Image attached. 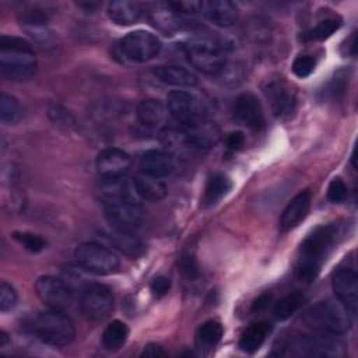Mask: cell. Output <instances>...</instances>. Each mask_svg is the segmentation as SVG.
<instances>
[{"instance_id":"6da1fadb","label":"cell","mask_w":358,"mask_h":358,"mask_svg":"<svg viewBox=\"0 0 358 358\" xmlns=\"http://www.w3.org/2000/svg\"><path fill=\"white\" fill-rule=\"evenodd\" d=\"M337 225L327 224L315 228L302 241L296 260V274L301 281L312 282L317 277L323 262L337 242Z\"/></svg>"},{"instance_id":"7a4b0ae2","label":"cell","mask_w":358,"mask_h":358,"mask_svg":"<svg viewBox=\"0 0 358 358\" xmlns=\"http://www.w3.org/2000/svg\"><path fill=\"white\" fill-rule=\"evenodd\" d=\"M36 57L32 46L17 36L0 38V70L11 81H28L36 73Z\"/></svg>"},{"instance_id":"3957f363","label":"cell","mask_w":358,"mask_h":358,"mask_svg":"<svg viewBox=\"0 0 358 358\" xmlns=\"http://www.w3.org/2000/svg\"><path fill=\"white\" fill-rule=\"evenodd\" d=\"M303 322L319 333L343 336L351 329L350 312L340 301H320L303 313Z\"/></svg>"},{"instance_id":"277c9868","label":"cell","mask_w":358,"mask_h":358,"mask_svg":"<svg viewBox=\"0 0 358 358\" xmlns=\"http://www.w3.org/2000/svg\"><path fill=\"white\" fill-rule=\"evenodd\" d=\"M32 329L42 343L53 347H64L76 337L74 323L63 310L41 312L35 317Z\"/></svg>"},{"instance_id":"5b68a950","label":"cell","mask_w":358,"mask_h":358,"mask_svg":"<svg viewBox=\"0 0 358 358\" xmlns=\"http://www.w3.org/2000/svg\"><path fill=\"white\" fill-rule=\"evenodd\" d=\"M166 108L169 115L185 129L196 127L208 120L206 103L194 94L176 90L166 95Z\"/></svg>"},{"instance_id":"8992f818","label":"cell","mask_w":358,"mask_h":358,"mask_svg":"<svg viewBox=\"0 0 358 358\" xmlns=\"http://www.w3.org/2000/svg\"><path fill=\"white\" fill-rule=\"evenodd\" d=\"M183 50L189 63L207 76L217 77L228 62L224 48L207 39H192L183 45Z\"/></svg>"},{"instance_id":"52a82bcc","label":"cell","mask_w":358,"mask_h":358,"mask_svg":"<svg viewBox=\"0 0 358 358\" xmlns=\"http://www.w3.org/2000/svg\"><path fill=\"white\" fill-rule=\"evenodd\" d=\"M77 263L96 275H108L119 268V257L106 246L96 242H84L74 252Z\"/></svg>"},{"instance_id":"ba28073f","label":"cell","mask_w":358,"mask_h":358,"mask_svg":"<svg viewBox=\"0 0 358 358\" xmlns=\"http://www.w3.org/2000/svg\"><path fill=\"white\" fill-rule=\"evenodd\" d=\"M103 215L108 224L119 232H134L141 227L144 220L140 204L123 199L103 200Z\"/></svg>"},{"instance_id":"9c48e42d","label":"cell","mask_w":358,"mask_h":358,"mask_svg":"<svg viewBox=\"0 0 358 358\" xmlns=\"http://www.w3.org/2000/svg\"><path fill=\"white\" fill-rule=\"evenodd\" d=\"M263 94L277 119L288 120L292 117L296 109V91L285 78H267L263 85Z\"/></svg>"},{"instance_id":"30bf717a","label":"cell","mask_w":358,"mask_h":358,"mask_svg":"<svg viewBox=\"0 0 358 358\" xmlns=\"http://www.w3.org/2000/svg\"><path fill=\"white\" fill-rule=\"evenodd\" d=\"M115 298L112 291L99 282L87 284L80 294L81 313L92 322L105 320L113 310Z\"/></svg>"},{"instance_id":"8fae6325","label":"cell","mask_w":358,"mask_h":358,"mask_svg":"<svg viewBox=\"0 0 358 358\" xmlns=\"http://www.w3.org/2000/svg\"><path fill=\"white\" fill-rule=\"evenodd\" d=\"M161 48L162 45L157 35L143 29L129 32L120 41V49L123 55L129 60L137 63H144L154 59L161 52Z\"/></svg>"},{"instance_id":"7c38bea8","label":"cell","mask_w":358,"mask_h":358,"mask_svg":"<svg viewBox=\"0 0 358 358\" xmlns=\"http://www.w3.org/2000/svg\"><path fill=\"white\" fill-rule=\"evenodd\" d=\"M35 292L41 302L53 310H66L73 301L70 287L53 275H42L35 282Z\"/></svg>"},{"instance_id":"4fadbf2b","label":"cell","mask_w":358,"mask_h":358,"mask_svg":"<svg viewBox=\"0 0 358 358\" xmlns=\"http://www.w3.org/2000/svg\"><path fill=\"white\" fill-rule=\"evenodd\" d=\"M130 164V157L119 148H105L95 159V168L101 180H117L126 178Z\"/></svg>"},{"instance_id":"5bb4252c","label":"cell","mask_w":358,"mask_h":358,"mask_svg":"<svg viewBox=\"0 0 358 358\" xmlns=\"http://www.w3.org/2000/svg\"><path fill=\"white\" fill-rule=\"evenodd\" d=\"M234 120L250 130H260L264 126V113L260 101L250 92L241 94L232 106Z\"/></svg>"},{"instance_id":"9a60e30c","label":"cell","mask_w":358,"mask_h":358,"mask_svg":"<svg viewBox=\"0 0 358 358\" xmlns=\"http://www.w3.org/2000/svg\"><path fill=\"white\" fill-rule=\"evenodd\" d=\"M331 287L341 305L351 313H357L358 306V277L354 268H340L333 274Z\"/></svg>"},{"instance_id":"2e32d148","label":"cell","mask_w":358,"mask_h":358,"mask_svg":"<svg viewBox=\"0 0 358 358\" xmlns=\"http://www.w3.org/2000/svg\"><path fill=\"white\" fill-rule=\"evenodd\" d=\"M145 11L150 22L165 35H172L183 24L180 14L173 8L172 3H151L147 4Z\"/></svg>"},{"instance_id":"e0dca14e","label":"cell","mask_w":358,"mask_h":358,"mask_svg":"<svg viewBox=\"0 0 358 358\" xmlns=\"http://www.w3.org/2000/svg\"><path fill=\"white\" fill-rule=\"evenodd\" d=\"M310 201H312V196L309 190H303L301 193H298L284 208L280 221H278V229L281 234H285L291 229H294L295 227H298L305 217L309 213L310 208Z\"/></svg>"},{"instance_id":"ac0fdd59","label":"cell","mask_w":358,"mask_h":358,"mask_svg":"<svg viewBox=\"0 0 358 358\" xmlns=\"http://www.w3.org/2000/svg\"><path fill=\"white\" fill-rule=\"evenodd\" d=\"M201 13L215 27L228 28L239 20L238 7L228 0H213L203 3Z\"/></svg>"},{"instance_id":"d6986e66","label":"cell","mask_w":358,"mask_h":358,"mask_svg":"<svg viewBox=\"0 0 358 358\" xmlns=\"http://www.w3.org/2000/svg\"><path fill=\"white\" fill-rule=\"evenodd\" d=\"M137 119L140 123L150 129H164L168 123L169 110L166 105H164L158 99H143L138 102Z\"/></svg>"},{"instance_id":"ffe728a7","label":"cell","mask_w":358,"mask_h":358,"mask_svg":"<svg viewBox=\"0 0 358 358\" xmlns=\"http://www.w3.org/2000/svg\"><path fill=\"white\" fill-rule=\"evenodd\" d=\"M152 74L159 80L161 83L172 87H194L197 84L196 76L178 64H164V66H157L152 69Z\"/></svg>"},{"instance_id":"44dd1931","label":"cell","mask_w":358,"mask_h":358,"mask_svg":"<svg viewBox=\"0 0 358 358\" xmlns=\"http://www.w3.org/2000/svg\"><path fill=\"white\" fill-rule=\"evenodd\" d=\"M140 166L141 172L162 179L173 171V159L168 152L159 150H148L141 155Z\"/></svg>"},{"instance_id":"7402d4cb","label":"cell","mask_w":358,"mask_h":358,"mask_svg":"<svg viewBox=\"0 0 358 358\" xmlns=\"http://www.w3.org/2000/svg\"><path fill=\"white\" fill-rule=\"evenodd\" d=\"M133 186L137 196L147 201H159L168 194V187L161 178H155L144 172L136 175Z\"/></svg>"},{"instance_id":"603a6c76","label":"cell","mask_w":358,"mask_h":358,"mask_svg":"<svg viewBox=\"0 0 358 358\" xmlns=\"http://www.w3.org/2000/svg\"><path fill=\"white\" fill-rule=\"evenodd\" d=\"M108 17L117 25H131L141 17L143 8L140 4L126 0L110 1L106 8Z\"/></svg>"},{"instance_id":"cb8c5ba5","label":"cell","mask_w":358,"mask_h":358,"mask_svg":"<svg viewBox=\"0 0 358 358\" xmlns=\"http://www.w3.org/2000/svg\"><path fill=\"white\" fill-rule=\"evenodd\" d=\"M231 187H232V182L227 175L220 172L210 175L204 187L203 206L204 207L215 206L224 196L228 194Z\"/></svg>"},{"instance_id":"d4e9b609","label":"cell","mask_w":358,"mask_h":358,"mask_svg":"<svg viewBox=\"0 0 358 358\" xmlns=\"http://www.w3.org/2000/svg\"><path fill=\"white\" fill-rule=\"evenodd\" d=\"M270 331H271V324L268 322L262 320V322L252 323L242 333L239 338V348L245 352L257 351L262 347V344L266 341Z\"/></svg>"},{"instance_id":"484cf974","label":"cell","mask_w":358,"mask_h":358,"mask_svg":"<svg viewBox=\"0 0 358 358\" xmlns=\"http://www.w3.org/2000/svg\"><path fill=\"white\" fill-rule=\"evenodd\" d=\"M185 136L187 143L192 147H197V148H210L214 147V144L218 141L220 138V131L218 129L208 123L204 122L196 127H190V129H185Z\"/></svg>"},{"instance_id":"4316f807","label":"cell","mask_w":358,"mask_h":358,"mask_svg":"<svg viewBox=\"0 0 358 358\" xmlns=\"http://www.w3.org/2000/svg\"><path fill=\"white\" fill-rule=\"evenodd\" d=\"M109 241L112 242V245L122 252L123 255L129 256V257H138L144 253V243L133 234V232H119L115 231L110 236Z\"/></svg>"},{"instance_id":"83f0119b","label":"cell","mask_w":358,"mask_h":358,"mask_svg":"<svg viewBox=\"0 0 358 358\" xmlns=\"http://www.w3.org/2000/svg\"><path fill=\"white\" fill-rule=\"evenodd\" d=\"M222 334L224 329L218 320H207L196 333V344L203 350H211L221 341Z\"/></svg>"},{"instance_id":"f1b7e54d","label":"cell","mask_w":358,"mask_h":358,"mask_svg":"<svg viewBox=\"0 0 358 358\" xmlns=\"http://www.w3.org/2000/svg\"><path fill=\"white\" fill-rule=\"evenodd\" d=\"M129 337V327L122 320H113L102 333V345L108 351H115L123 347Z\"/></svg>"},{"instance_id":"f546056e","label":"cell","mask_w":358,"mask_h":358,"mask_svg":"<svg viewBox=\"0 0 358 358\" xmlns=\"http://www.w3.org/2000/svg\"><path fill=\"white\" fill-rule=\"evenodd\" d=\"M303 302V294L299 291L291 292L285 296H282L273 309V315L275 317V320H287L288 317H291L302 305Z\"/></svg>"},{"instance_id":"4dcf8cb0","label":"cell","mask_w":358,"mask_h":358,"mask_svg":"<svg viewBox=\"0 0 358 358\" xmlns=\"http://www.w3.org/2000/svg\"><path fill=\"white\" fill-rule=\"evenodd\" d=\"M24 116V109L18 99L13 95L1 92L0 95V119L3 123L14 124Z\"/></svg>"},{"instance_id":"1f68e13d","label":"cell","mask_w":358,"mask_h":358,"mask_svg":"<svg viewBox=\"0 0 358 358\" xmlns=\"http://www.w3.org/2000/svg\"><path fill=\"white\" fill-rule=\"evenodd\" d=\"M341 25V21L337 18H326L320 21L315 28L303 34L305 41H324L331 36Z\"/></svg>"},{"instance_id":"d6a6232c","label":"cell","mask_w":358,"mask_h":358,"mask_svg":"<svg viewBox=\"0 0 358 358\" xmlns=\"http://www.w3.org/2000/svg\"><path fill=\"white\" fill-rule=\"evenodd\" d=\"M13 238L27 250L32 253H38L46 248V241L41 238L39 235L31 234V232H14Z\"/></svg>"},{"instance_id":"836d02e7","label":"cell","mask_w":358,"mask_h":358,"mask_svg":"<svg viewBox=\"0 0 358 358\" xmlns=\"http://www.w3.org/2000/svg\"><path fill=\"white\" fill-rule=\"evenodd\" d=\"M316 67V59L312 57L310 55H299L295 57V60L292 62V73L299 77V78H305L308 76H310L313 73Z\"/></svg>"},{"instance_id":"e575fe53","label":"cell","mask_w":358,"mask_h":358,"mask_svg":"<svg viewBox=\"0 0 358 358\" xmlns=\"http://www.w3.org/2000/svg\"><path fill=\"white\" fill-rule=\"evenodd\" d=\"M17 303V292L11 284L3 281L0 284V312L11 310Z\"/></svg>"},{"instance_id":"d590c367","label":"cell","mask_w":358,"mask_h":358,"mask_svg":"<svg viewBox=\"0 0 358 358\" xmlns=\"http://www.w3.org/2000/svg\"><path fill=\"white\" fill-rule=\"evenodd\" d=\"M348 196L347 185L340 179L334 178L327 187V197L331 203H343Z\"/></svg>"},{"instance_id":"8d00e7d4","label":"cell","mask_w":358,"mask_h":358,"mask_svg":"<svg viewBox=\"0 0 358 358\" xmlns=\"http://www.w3.org/2000/svg\"><path fill=\"white\" fill-rule=\"evenodd\" d=\"M227 85H236L242 80V70L239 66L227 62L221 73L217 76Z\"/></svg>"},{"instance_id":"74e56055","label":"cell","mask_w":358,"mask_h":358,"mask_svg":"<svg viewBox=\"0 0 358 358\" xmlns=\"http://www.w3.org/2000/svg\"><path fill=\"white\" fill-rule=\"evenodd\" d=\"M179 270L187 278H194L199 275V266L193 256H182L179 260Z\"/></svg>"},{"instance_id":"f35d334b","label":"cell","mask_w":358,"mask_h":358,"mask_svg":"<svg viewBox=\"0 0 358 358\" xmlns=\"http://www.w3.org/2000/svg\"><path fill=\"white\" fill-rule=\"evenodd\" d=\"M150 289L152 292V295H155L157 298L164 296L168 294V291L171 289V280L165 275H158L151 281Z\"/></svg>"},{"instance_id":"ab89813d","label":"cell","mask_w":358,"mask_h":358,"mask_svg":"<svg viewBox=\"0 0 358 358\" xmlns=\"http://www.w3.org/2000/svg\"><path fill=\"white\" fill-rule=\"evenodd\" d=\"M243 143H245V136L241 131L229 133L227 137V148L228 150L236 151L243 145Z\"/></svg>"},{"instance_id":"60d3db41","label":"cell","mask_w":358,"mask_h":358,"mask_svg":"<svg viewBox=\"0 0 358 358\" xmlns=\"http://www.w3.org/2000/svg\"><path fill=\"white\" fill-rule=\"evenodd\" d=\"M141 355H143V357L157 358V357H162V355H165V351L162 350V347H161V345L151 343V344H147V345L144 347V350H143Z\"/></svg>"},{"instance_id":"b9f144b4","label":"cell","mask_w":358,"mask_h":358,"mask_svg":"<svg viewBox=\"0 0 358 358\" xmlns=\"http://www.w3.org/2000/svg\"><path fill=\"white\" fill-rule=\"evenodd\" d=\"M270 301H271V295H270V294H263V295H260V296L253 302L252 310H253V312H260V310L266 309V308L268 306Z\"/></svg>"},{"instance_id":"7bdbcfd3","label":"cell","mask_w":358,"mask_h":358,"mask_svg":"<svg viewBox=\"0 0 358 358\" xmlns=\"http://www.w3.org/2000/svg\"><path fill=\"white\" fill-rule=\"evenodd\" d=\"M8 341H10V338H8L7 333L1 330V331H0V348H4V347L8 344Z\"/></svg>"}]
</instances>
